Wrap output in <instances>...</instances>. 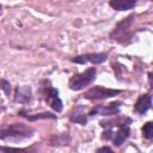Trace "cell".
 Masks as SVG:
<instances>
[{
    "instance_id": "6da1fadb",
    "label": "cell",
    "mask_w": 153,
    "mask_h": 153,
    "mask_svg": "<svg viewBox=\"0 0 153 153\" xmlns=\"http://www.w3.org/2000/svg\"><path fill=\"white\" fill-rule=\"evenodd\" d=\"M33 135V128L25 123H11L0 126V140L26 139Z\"/></svg>"
},
{
    "instance_id": "7a4b0ae2",
    "label": "cell",
    "mask_w": 153,
    "mask_h": 153,
    "mask_svg": "<svg viewBox=\"0 0 153 153\" xmlns=\"http://www.w3.org/2000/svg\"><path fill=\"white\" fill-rule=\"evenodd\" d=\"M96 75H97V69L94 67H90L86 71L73 75L69 79L68 86L73 91H80L84 87H86L87 85H90L96 79Z\"/></svg>"
},
{
    "instance_id": "3957f363",
    "label": "cell",
    "mask_w": 153,
    "mask_h": 153,
    "mask_svg": "<svg viewBox=\"0 0 153 153\" xmlns=\"http://www.w3.org/2000/svg\"><path fill=\"white\" fill-rule=\"evenodd\" d=\"M134 14L128 16L127 18L122 19L120 23H117V25L114 27V30L110 33V38L115 39L122 44H126V39H128L131 35H129V29L134 22Z\"/></svg>"
},
{
    "instance_id": "277c9868",
    "label": "cell",
    "mask_w": 153,
    "mask_h": 153,
    "mask_svg": "<svg viewBox=\"0 0 153 153\" xmlns=\"http://www.w3.org/2000/svg\"><path fill=\"white\" fill-rule=\"evenodd\" d=\"M121 92H122V90H115V88H109V87H103V86H94V87L90 88L88 91H86L82 96L85 99L94 102V100H102V99L115 97V96L120 94Z\"/></svg>"
},
{
    "instance_id": "5b68a950",
    "label": "cell",
    "mask_w": 153,
    "mask_h": 153,
    "mask_svg": "<svg viewBox=\"0 0 153 153\" xmlns=\"http://www.w3.org/2000/svg\"><path fill=\"white\" fill-rule=\"evenodd\" d=\"M47 103L50 105V108L53 110H55L56 112H61L62 109H63V104H62V100L61 98L59 97V91L54 87H51L50 85L49 86H44V90L42 91Z\"/></svg>"
},
{
    "instance_id": "8992f818",
    "label": "cell",
    "mask_w": 153,
    "mask_h": 153,
    "mask_svg": "<svg viewBox=\"0 0 153 153\" xmlns=\"http://www.w3.org/2000/svg\"><path fill=\"white\" fill-rule=\"evenodd\" d=\"M122 102H112L106 105H97L92 108L88 112L90 116L93 115H102V116H115L120 112V106Z\"/></svg>"
},
{
    "instance_id": "52a82bcc",
    "label": "cell",
    "mask_w": 153,
    "mask_h": 153,
    "mask_svg": "<svg viewBox=\"0 0 153 153\" xmlns=\"http://www.w3.org/2000/svg\"><path fill=\"white\" fill-rule=\"evenodd\" d=\"M108 60V55L103 54V53H90V54H82V55H78L71 59L72 62L74 63H79V65H85L86 62H91L94 65L98 63H103L104 61Z\"/></svg>"
},
{
    "instance_id": "ba28073f",
    "label": "cell",
    "mask_w": 153,
    "mask_h": 153,
    "mask_svg": "<svg viewBox=\"0 0 153 153\" xmlns=\"http://www.w3.org/2000/svg\"><path fill=\"white\" fill-rule=\"evenodd\" d=\"M31 98H32L31 86H29V85H22V86H18L16 88L14 97H13V100L16 103L26 104V103H29L31 100Z\"/></svg>"
},
{
    "instance_id": "9c48e42d",
    "label": "cell",
    "mask_w": 153,
    "mask_h": 153,
    "mask_svg": "<svg viewBox=\"0 0 153 153\" xmlns=\"http://www.w3.org/2000/svg\"><path fill=\"white\" fill-rule=\"evenodd\" d=\"M152 106V96L151 94H142L137 98L136 103L134 104V111L143 115L146 114Z\"/></svg>"
},
{
    "instance_id": "30bf717a",
    "label": "cell",
    "mask_w": 153,
    "mask_h": 153,
    "mask_svg": "<svg viewBox=\"0 0 153 153\" xmlns=\"http://www.w3.org/2000/svg\"><path fill=\"white\" fill-rule=\"evenodd\" d=\"M130 134V128H129V124H124L122 127L118 128V130L116 131V134H114V145L116 147L121 146L129 136Z\"/></svg>"
},
{
    "instance_id": "8fae6325",
    "label": "cell",
    "mask_w": 153,
    "mask_h": 153,
    "mask_svg": "<svg viewBox=\"0 0 153 153\" xmlns=\"http://www.w3.org/2000/svg\"><path fill=\"white\" fill-rule=\"evenodd\" d=\"M109 5L116 11H128L136 6V1L134 0H110Z\"/></svg>"
},
{
    "instance_id": "7c38bea8",
    "label": "cell",
    "mask_w": 153,
    "mask_h": 153,
    "mask_svg": "<svg viewBox=\"0 0 153 153\" xmlns=\"http://www.w3.org/2000/svg\"><path fill=\"white\" fill-rule=\"evenodd\" d=\"M69 121L74 123H79L81 126H85L87 123V116L84 112V109L81 106H76L73 109V111L69 114Z\"/></svg>"
},
{
    "instance_id": "4fadbf2b",
    "label": "cell",
    "mask_w": 153,
    "mask_h": 153,
    "mask_svg": "<svg viewBox=\"0 0 153 153\" xmlns=\"http://www.w3.org/2000/svg\"><path fill=\"white\" fill-rule=\"evenodd\" d=\"M18 115L22 116V117H25L26 120H29V121H31V122H35V121H37V120H45V118L56 120V115H54V114H51V112H48V111L41 112V114H35V115H27L24 110H20V111L18 112Z\"/></svg>"
},
{
    "instance_id": "5bb4252c",
    "label": "cell",
    "mask_w": 153,
    "mask_h": 153,
    "mask_svg": "<svg viewBox=\"0 0 153 153\" xmlns=\"http://www.w3.org/2000/svg\"><path fill=\"white\" fill-rule=\"evenodd\" d=\"M131 120L128 117H121L116 120H110V121H102L100 126L104 128H111V127H122L124 124H130Z\"/></svg>"
},
{
    "instance_id": "9a60e30c",
    "label": "cell",
    "mask_w": 153,
    "mask_h": 153,
    "mask_svg": "<svg viewBox=\"0 0 153 153\" xmlns=\"http://www.w3.org/2000/svg\"><path fill=\"white\" fill-rule=\"evenodd\" d=\"M0 151L2 153H38V151L35 146H30V147H25V148H14V147L0 146Z\"/></svg>"
},
{
    "instance_id": "2e32d148",
    "label": "cell",
    "mask_w": 153,
    "mask_h": 153,
    "mask_svg": "<svg viewBox=\"0 0 153 153\" xmlns=\"http://www.w3.org/2000/svg\"><path fill=\"white\" fill-rule=\"evenodd\" d=\"M71 137L68 134H57V135H53L49 139V145L50 146H66L68 145Z\"/></svg>"
},
{
    "instance_id": "e0dca14e",
    "label": "cell",
    "mask_w": 153,
    "mask_h": 153,
    "mask_svg": "<svg viewBox=\"0 0 153 153\" xmlns=\"http://www.w3.org/2000/svg\"><path fill=\"white\" fill-rule=\"evenodd\" d=\"M142 133L147 140H152L153 139V122H147L142 127Z\"/></svg>"
},
{
    "instance_id": "ac0fdd59",
    "label": "cell",
    "mask_w": 153,
    "mask_h": 153,
    "mask_svg": "<svg viewBox=\"0 0 153 153\" xmlns=\"http://www.w3.org/2000/svg\"><path fill=\"white\" fill-rule=\"evenodd\" d=\"M0 88L6 93V96L10 97V94H11V84H10V81H7L5 79L0 80Z\"/></svg>"
},
{
    "instance_id": "d6986e66",
    "label": "cell",
    "mask_w": 153,
    "mask_h": 153,
    "mask_svg": "<svg viewBox=\"0 0 153 153\" xmlns=\"http://www.w3.org/2000/svg\"><path fill=\"white\" fill-rule=\"evenodd\" d=\"M96 153H114V151L109 147V146H103V147H99Z\"/></svg>"
},
{
    "instance_id": "ffe728a7",
    "label": "cell",
    "mask_w": 153,
    "mask_h": 153,
    "mask_svg": "<svg viewBox=\"0 0 153 153\" xmlns=\"http://www.w3.org/2000/svg\"><path fill=\"white\" fill-rule=\"evenodd\" d=\"M114 136V133H112V129L111 128H109L108 130H105L104 133H103V135H102V139H105V140H109V139H111Z\"/></svg>"
},
{
    "instance_id": "44dd1931",
    "label": "cell",
    "mask_w": 153,
    "mask_h": 153,
    "mask_svg": "<svg viewBox=\"0 0 153 153\" xmlns=\"http://www.w3.org/2000/svg\"><path fill=\"white\" fill-rule=\"evenodd\" d=\"M0 14H1V5H0Z\"/></svg>"
}]
</instances>
